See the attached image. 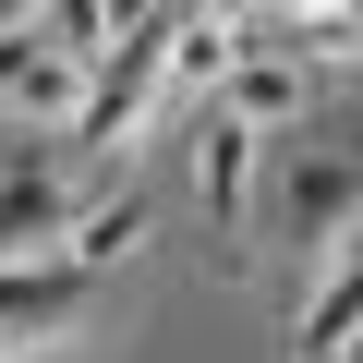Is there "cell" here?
Here are the masks:
<instances>
[{"label": "cell", "mask_w": 363, "mask_h": 363, "mask_svg": "<svg viewBox=\"0 0 363 363\" xmlns=\"http://www.w3.org/2000/svg\"><path fill=\"white\" fill-rule=\"evenodd\" d=\"M279 218H291V242H303L315 267H339V255H351V230H363V157L303 145V157H291V182H279Z\"/></svg>", "instance_id": "7a4b0ae2"}, {"label": "cell", "mask_w": 363, "mask_h": 363, "mask_svg": "<svg viewBox=\"0 0 363 363\" xmlns=\"http://www.w3.org/2000/svg\"><path fill=\"white\" fill-rule=\"evenodd\" d=\"M206 121H230V133H291V121H315V73H303L291 49H242V73L218 85Z\"/></svg>", "instance_id": "277c9868"}, {"label": "cell", "mask_w": 363, "mask_h": 363, "mask_svg": "<svg viewBox=\"0 0 363 363\" xmlns=\"http://www.w3.org/2000/svg\"><path fill=\"white\" fill-rule=\"evenodd\" d=\"M61 230H73L61 169L13 157V169H0V267H61Z\"/></svg>", "instance_id": "5b68a950"}, {"label": "cell", "mask_w": 363, "mask_h": 363, "mask_svg": "<svg viewBox=\"0 0 363 363\" xmlns=\"http://www.w3.org/2000/svg\"><path fill=\"white\" fill-rule=\"evenodd\" d=\"M255 49H291L303 73H327V61H363V13L351 0H303V13H279V37H255Z\"/></svg>", "instance_id": "30bf717a"}, {"label": "cell", "mask_w": 363, "mask_h": 363, "mask_svg": "<svg viewBox=\"0 0 363 363\" xmlns=\"http://www.w3.org/2000/svg\"><path fill=\"white\" fill-rule=\"evenodd\" d=\"M327 363H363V327H351V339H339V351H327Z\"/></svg>", "instance_id": "4fadbf2b"}, {"label": "cell", "mask_w": 363, "mask_h": 363, "mask_svg": "<svg viewBox=\"0 0 363 363\" xmlns=\"http://www.w3.org/2000/svg\"><path fill=\"white\" fill-rule=\"evenodd\" d=\"M351 327H363V255L315 267V291H303V327H291V339H303V351H339Z\"/></svg>", "instance_id": "8fae6325"}, {"label": "cell", "mask_w": 363, "mask_h": 363, "mask_svg": "<svg viewBox=\"0 0 363 363\" xmlns=\"http://www.w3.org/2000/svg\"><path fill=\"white\" fill-rule=\"evenodd\" d=\"M121 25H133V13H97V0H49V13H37V37H49L61 61H85V73H97V49H121Z\"/></svg>", "instance_id": "7c38bea8"}, {"label": "cell", "mask_w": 363, "mask_h": 363, "mask_svg": "<svg viewBox=\"0 0 363 363\" xmlns=\"http://www.w3.org/2000/svg\"><path fill=\"white\" fill-rule=\"evenodd\" d=\"M194 194H206L218 230H242V206H255V133H230V121L194 133Z\"/></svg>", "instance_id": "9c48e42d"}, {"label": "cell", "mask_w": 363, "mask_h": 363, "mask_svg": "<svg viewBox=\"0 0 363 363\" xmlns=\"http://www.w3.org/2000/svg\"><path fill=\"white\" fill-rule=\"evenodd\" d=\"M145 230H157V218H145V194H97V206H73V230H61V267H73V279H97V267H121Z\"/></svg>", "instance_id": "ba28073f"}, {"label": "cell", "mask_w": 363, "mask_h": 363, "mask_svg": "<svg viewBox=\"0 0 363 363\" xmlns=\"http://www.w3.org/2000/svg\"><path fill=\"white\" fill-rule=\"evenodd\" d=\"M157 61H169V13H133V25H121V49H109V73H97V97H85V121H73L97 157H133V145H145V109L169 97V85H157Z\"/></svg>", "instance_id": "6da1fadb"}, {"label": "cell", "mask_w": 363, "mask_h": 363, "mask_svg": "<svg viewBox=\"0 0 363 363\" xmlns=\"http://www.w3.org/2000/svg\"><path fill=\"white\" fill-rule=\"evenodd\" d=\"M242 49H255L242 13H169V61H157V85L194 97V109H218V85L242 73Z\"/></svg>", "instance_id": "8992f818"}, {"label": "cell", "mask_w": 363, "mask_h": 363, "mask_svg": "<svg viewBox=\"0 0 363 363\" xmlns=\"http://www.w3.org/2000/svg\"><path fill=\"white\" fill-rule=\"evenodd\" d=\"M73 303H85V279H73V267H0V351L61 339V327H73Z\"/></svg>", "instance_id": "52a82bcc"}, {"label": "cell", "mask_w": 363, "mask_h": 363, "mask_svg": "<svg viewBox=\"0 0 363 363\" xmlns=\"http://www.w3.org/2000/svg\"><path fill=\"white\" fill-rule=\"evenodd\" d=\"M85 97H97L85 61H61L37 25H0V121H85Z\"/></svg>", "instance_id": "3957f363"}]
</instances>
